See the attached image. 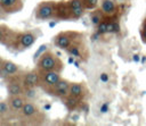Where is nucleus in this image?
<instances>
[{
	"label": "nucleus",
	"mask_w": 146,
	"mask_h": 126,
	"mask_svg": "<svg viewBox=\"0 0 146 126\" xmlns=\"http://www.w3.org/2000/svg\"><path fill=\"white\" fill-rule=\"evenodd\" d=\"M140 37L144 43H146V28H140Z\"/></svg>",
	"instance_id": "27"
},
{
	"label": "nucleus",
	"mask_w": 146,
	"mask_h": 126,
	"mask_svg": "<svg viewBox=\"0 0 146 126\" xmlns=\"http://www.w3.org/2000/svg\"><path fill=\"white\" fill-rule=\"evenodd\" d=\"M17 117L24 125H40L46 120L44 114L31 100L25 102L22 110L17 114Z\"/></svg>",
	"instance_id": "1"
},
{
	"label": "nucleus",
	"mask_w": 146,
	"mask_h": 126,
	"mask_svg": "<svg viewBox=\"0 0 146 126\" xmlns=\"http://www.w3.org/2000/svg\"><path fill=\"white\" fill-rule=\"evenodd\" d=\"M120 32H121V25H120V20H119L117 15L107 17V33L117 34Z\"/></svg>",
	"instance_id": "18"
},
{
	"label": "nucleus",
	"mask_w": 146,
	"mask_h": 126,
	"mask_svg": "<svg viewBox=\"0 0 146 126\" xmlns=\"http://www.w3.org/2000/svg\"><path fill=\"white\" fill-rule=\"evenodd\" d=\"M95 28H96V32H97L100 36L107 34V17H105Z\"/></svg>",
	"instance_id": "21"
},
{
	"label": "nucleus",
	"mask_w": 146,
	"mask_h": 126,
	"mask_svg": "<svg viewBox=\"0 0 146 126\" xmlns=\"http://www.w3.org/2000/svg\"><path fill=\"white\" fill-rule=\"evenodd\" d=\"M36 89L38 87H25V91H24V95L27 100H33L36 98L38 95V92H36Z\"/></svg>",
	"instance_id": "22"
},
{
	"label": "nucleus",
	"mask_w": 146,
	"mask_h": 126,
	"mask_svg": "<svg viewBox=\"0 0 146 126\" xmlns=\"http://www.w3.org/2000/svg\"><path fill=\"white\" fill-rule=\"evenodd\" d=\"M108 74L107 73H102L100 74V81L102 82H104V83H106V82H108Z\"/></svg>",
	"instance_id": "28"
},
{
	"label": "nucleus",
	"mask_w": 146,
	"mask_h": 126,
	"mask_svg": "<svg viewBox=\"0 0 146 126\" xmlns=\"http://www.w3.org/2000/svg\"><path fill=\"white\" fill-rule=\"evenodd\" d=\"M99 1L100 0H83V5L87 10H94V9L98 8Z\"/></svg>",
	"instance_id": "23"
},
{
	"label": "nucleus",
	"mask_w": 146,
	"mask_h": 126,
	"mask_svg": "<svg viewBox=\"0 0 146 126\" xmlns=\"http://www.w3.org/2000/svg\"><path fill=\"white\" fill-rule=\"evenodd\" d=\"M81 36H83V35L75 31H62L54 36L52 42L57 48L65 51L75 40H78Z\"/></svg>",
	"instance_id": "5"
},
{
	"label": "nucleus",
	"mask_w": 146,
	"mask_h": 126,
	"mask_svg": "<svg viewBox=\"0 0 146 126\" xmlns=\"http://www.w3.org/2000/svg\"><path fill=\"white\" fill-rule=\"evenodd\" d=\"M67 3L71 9H78V8H84L83 0H67Z\"/></svg>",
	"instance_id": "25"
},
{
	"label": "nucleus",
	"mask_w": 146,
	"mask_h": 126,
	"mask_svg": "<svg viewBox=\"0 0 146 126\" xmlns=\"http://www.w3.org/2000/svg\"><path fill=\"white\" fill-rule=\"evenodd\" d=\"M70 85H71V82L65 79V78H62L59 82H57L55 85L50 86V87H47V89H43V91L54 96V98H58V99H63L64 96H66L68 94V91H70Z\"/></svg>",
	"instance_id": "7"
},
{
	"label": "nucleus",
	"mask_w": 146,
	"mask_h": 126,
	"mask_svg": "<svg viewBox=\"0 0 146 126\" xmlns=\"http://www.w3.org/2000/svg\"><path fill=\"white\" fill-rule=\"evenodd\" d=\"M87 9L86 8H78V9H71V20L73 19H79L83 16L84 11Z\"/></svg>",
	"instance_id": "24"
},
{
	"label": "nucleus",
	"mask_w": 146,
	"mask_h": 126,
	"mask_svg": "<svg viewBox=\"0 0 146 126\" xmlns=\"http://www.w3.org/2000/svg\"><path fill=\"white\" fill-rule=\"evenodd\" d=\"M40 72V70H39ZM41 75V89H47L52 85H55L57 82L62 79L60 73L56 70H46V72H40Z\"/></svg>",
	"instance_id": "8"
},
{
	"label": "nucleus",
	"mask_w": 146,
	"mask_h": 126,
	"mask_svg": "<svg viewBox=\"0 0 146 126\" xmlns=\"http://www.w3.org/2000/svg\"><path fill=\"white\" fill-rule=\"evenodd\" d=\"M55 19H57V20H71V8H70L67 1H65V0L57 1Z\"/></svg>",
	"instance_id": "11"
},
{
	"label": "nucleus",
	"mask_w": 146,
	"mask_h": 126,
	"mask_svg": "<svg viewBox=\"0 0 146 126\" xmlns=\"http://www.w3.org/2000/svg\"><path fill=\"white\" fill-rule=\"evenodd\" d=\"M23 85H24V87H40L41 86V75H40V72L36 68L33 69V70L24 72Z\"/></svg>",
	"instance_id": "9"
},
{
	"label": "nucleus",
	"mask_w": 146,
	"mask_h": 126,
	"mask_svg": "<svg viewBox=\"0 0 146 126\" xmlns=\"http://www.w3.org/2000/svg\"><path fill=\"white\" fill-rule=\"evenodd\" d=\"M38 39V35L33 31H24V32H16L14 39L8 47L14 51H24L31 48Z\"/></svg>",
	"instance_id": "3"
},
{
	"label": "nucleus",
	"mask_w": 146,
	"mask_h": 126,
	"mask_svg": "<svg viewBox=\"0 0 146 126\" xmlns=\"http://www.w3.org/2000/svg\"><path fill=\"white\" fill-rule=\"evenodd\" d=\"M7 101H8L9 106H10V108H11L14 115H17V114L22 110V108H23V106L25 104V102L27 101V99L25 98L24 94H19V95H8Z\"/></svg>",
	"instance_id": "13"
},
{
	"label": "nucleus",
	"mask_w": 146,
	"mask_h": 126,
	"mask_svg": "<svg viewBox=\"0 0 146 126\" xmlns=\"http://www.w3.org/2000/svg\"><path fill=\"white\" fill-rule=\"evenodd\" d=\"M6 15H7V14H6V12L2 10V8L0 7V17H3V16H6Z\"/></svg>",
	"instance_id": "31"
},
{
	"label": "nucleus",
	"mask_w": 146,
	"mask_h": 126,
	"mask_svg": "<svg viewBox=\"0 0 146 126\" xmlns=\"http://www.w3.org/2000/svg\"><path fill=\"white\" fill-rule=\"evenodd\" d=\"M140 28H146V17L143 19V23H141V27Z\"/></svg>",
	"instance_id": "30"
},
{
	"label": "nucleus",
	"mask_w": 146,
	"mask_h": 126,
	"mask_svg": "<svg viewBox=\"0 0 146 126\" xmlns=\"http://www.w3.org/2000/svg\"><path fill=\"white\" fill-rule=\"evenodd\" d=\"M11 115H14L9 103L7 100H2L0 101V119L5 120L7 118H9Z\"/></svg>",
	"instance_id": "19"
},
{
	"label": "nucleus",
	"mask_w": 146,
	"mask_h": 126,
	"mask_svg": "<svg viewBox=\"0 0 146 126\" xmlns=\"http://www.w3.org/2000/svg\"><path fill=\"white\" fill-rule=\"evenodd\" d=\"M62 101H63L65 108H66L70 112H73V111L79 110V108H80V106H81V103H82L83 100H81V99H79V98H75V96H73V95H71V94H67L66 96H64V98L62 99Z\"/></svg>",
	"instance_id": "17"
},
{
	"label": "nucleus",
	"mask_w": 146,
	"mask_h": 126,
	"mask_svg": "<svg viewBox=\"0 0 146 126\" xmlns=\"http://www.w3.org/2000/svg\"><path fill=\"white\" fill-rule=\"evenodd\" d=\"M2 60H3V58L0 56V68H1V64H2Z\"/></svg>",
	"instance_id": "33"
},
{
	"label": "nucleus",
	"mask_w": 146,
	"mask_h": 126,
	"mask_svg": "<svg viewBox=\"0 0 146 126\" xmlns=\"http://www.w3.org/2000/svg\"><path fill=\"white\" fill-rule=\"evenodd\" d=\"M15 33H16V31L9 28L7 25L0 24V44H3L8 48L14 39Z\"/></svg>",
	"instance_id": "16"
},
{
	"label": "nucleus",
	"mask_w": 146,
	"mask_h": 126,
	"mask_svg": "<svg viewBox=\"0 0 146 126\" xmlns=\"http://www.w3.org/2000/svg\"><path fill=\"white\" fill-rule=\"evenodd\" d=\"M36 69L40 72L56 70L62 73L64 69V62L57 53L51 50H46L36 60Z\"/></svg>",
	"instance_id": "2"
},
{
	"label": "nucleus",
	"mask_w": 146,
	"mask_h": 126,
	"mask_svg": "<svg viewBox=\"0 0 146 126\" xmlns=\"http://www.w3.org/2000/svg\"><path fill=\"white\" fill-rule=\"evenodd\" d=\"M99 8L105 14V16H115L119 11V6L116 0H100L99 1Z\"/></svg>",
	"instance_id": "14"
},
{
	"label": "nucleus",
	"mask_w": 146,
	"mask_h": 126,
	"mask_svg": "<svg viewBox=\"0 0 146 126\" xmlns=\"http://www.w3.org/2000/svg\"><path fill=\"white\" fill-rule=\"evenodd\" d=\"M65 52H66L68 56L75 58V59H79L80 61H84V60H87V58H88V51H87V48H86L84 42L82 41V36L79 37L78 40H75V41L65 50Z\"/></svg>",
	"instance_id": "6"
},
{
	"label": "nucleus",
	"mask_w": 146,
	"mask_h": 126,
	"mask_svg": "<svg viewBox=\"0 0 146 126\" xmlns=\"http://www.w3.org/2000/svg\"><path fill=\"white\" fill-rule=\"evenodd\" d=\"M18 72H21V67L17 64H15L14 61L8 60V59H3L2 60L1 68H0V77L1 78L7 77L8 75L16 74Z\"/></svg>",
	"instance_id": "12"
},
{
	"label": "nucleus",
	"mask_w": 146,
	"mask_h": 126,
	"mask_svg": "<svg viewBox=\"0 0 146 126\" xmlns=\"http://www.w3.org/2000/svg\"><path fill=\"white\" fill-rule=\"evenodd\" d=\"M107 110H108V104L107 103H103L102 107H100V112L105 114V112H107Z\"/></svg>",
	"instance_id": "29"
},
{
	"label": "nucleus",
	"mask_w": 146,
	"mask_h": 126,
	"mask_svg": "<svg viewBox=\"0 0 146 126\" xmlns=\"http://www.w3.org/2000/svg\"><path fill=\"white\" fill-rule=\"evenodd\" d=\"M105 17H106V16H105V14L102 11L100 8H96V9H94V10L90 12V22H91V24H92L95 27H96Z\"/></svg>",
	"instance_id": "20"
},
{
	"label": "nucleus",
	"mask_w": 146,
	"mask_h": 126,
	"mask_svg": "<svg viewBox=\"0 0 146 126\" xmlns=\"http://www.w3.org/2000/svg\"><path fill=\"white\" fill-rule=\"evenodd\" d=\"M50 104H47V106H44V110H48V109H50Z\"/></svg>",
	"instance_id": "32"
},
{
	"label": "nucleus",
	"mask_w": 146,
	"mask_h": 126,
	"mask_svg": "<svg viewBox=\"0 0 146 126\" xmlns=\"http://www.w3.org/2000/svg\"><path fill=\"white\" fill-rule=\"evenodd\" d=\"M47 48H48V45H47V44H42V45H40V48L38 49V51L34 53V61H36V60H38V58H39V57H40V56H41V54L47 50Z\"/></svg>",
	"instance_id": "26"
},
{
	"label": "nucleus",
	"mask_w": 146,
	"mask_h": 126,
	"mask_svg": "<svg viewBox=\"0 0 146 126\" xmlns=\"http://www.w3.org/2000/svg\"><path fill=\"white\" fill-rule=\"evenodd\" d=\"M68 94L75 96V98H79L81 100H84V98L88 94V89L84 85V83H81V82H71Z\"/></svg>",
	"instance_id": "15"
},
{
	"label": "nucleus",
	"mask_w": 146,
	"mask_h": 126,
	"mask_svg": "<svg viewBox=\"0 0 146 126\" xmlns=\"http://www.w3.org/2000/svg\"><path fill=\"white\" fill-rule=\"evenodd\" d=\"M0 7L7 15H11L23 10L24 1L23 0H0Z\"/></svg>",
	"instance_id": "10"
},
{
	"label": "nucleus",
	"mask_w": 146,
	"mask_h": 126,
	"mask_svg": "<svg viewBox=\"0 0 146 126\" xmlns=\"http://www.w3.org/2000/svg\"><path fill=\"white\" fill-rule=\"evenodd\" d=\"M56 5H57V1H54V0H47V1L39 2L34 9V18L41 22L55 19Z\"/></svg>",
	"instance_id": "4"
}]
</instances>
